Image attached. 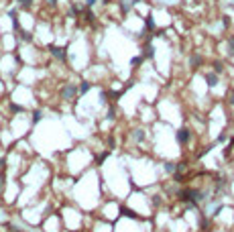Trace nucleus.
Wrapping results in <instances>:
<instances>
[{
  "mask_svg": "<svg viewBox=\"0 0 234 232\" xmlns=\"http://www.w3.org/2000/svg\"><path fill=\"white\" fill-rule=\"evenodd\" d=\"M226 140H228V131H222L218 135V143H226Z\"/></svg>",
  "mask_w": 234,
  "mask_h": 232,
  "instance_id": "nucleus-13",
  "label": "nucleus"
},
{
  "mask_svg": "<svg viewBox=\"0 0 234 232\" xmlns=\"http://www.w3.org/2000/svg\"><path fill=\"white\" fill-rule=\"evenodd\" d=\"M143 61H145V57H143V55H137V57H132L130 65L132 67H137V65H143Z\"/></svg>",
  "mask_w": 234,
  "mask_h": 232,
  "instance_id": "nucleus-10",
  "label": "nucleus"
},
{
  "mask_svg": "<svg viewBox=\"0 0 234 232\" xmlns=\"http://www.w3.org/2000/svg\"><path fill=\"white\" fill-rule=\"evenodd\" d=\"M191 136H194V131H191V128H187V126H181L179 131L175 132V140H177V145H181V147H187V145H189Z\"/></svg>",
  "mask_w": 234,
  "mask_h": 232,
  "instance_id": "nucleus-2",
  "label": "nucleus"
},
{
  "mask_svg": "<svg viewBox=\"0 0 234 232\" xmlns=\"http://www.w3.org/2000/svg\"><path fill=\"white\" fill-rule=\"evenodd\" d=\"M212 65H214V71L218 73V75H220V73H224V69H226V67H224V61H220V59H216Z\"/></svg>",
  "mask_w": 234,
  "mask_h": 232,
  "instance_id": "nucleus-9",
  "label": "nucleus"
},
{
  "mask_svg": "<svg viewBox=\"0 0 234 232\" xmlns=\"http://www.w3.org/2000/svg\"><path fill=\"white\" fill-rule=\"evenodd\" d=\"M49 55L53 59L61 63H67V47H61V45H49Z\"/></svg>",
  "mask_w": 234,
  "mask_h": 232,
  "instance_id": "nucleus-3",
  "label": "nucleus"
},
{
  "mask_svg": "<svg viewBox=\"0 0 234 232\" xmlns=\"http://www.w3.org/2000/svg\"><path fill=\"white\" fill-rule=\"evenodd\" d=\"M75 98H78V84L65 82L63 86L59 88V100H63V102H73Z\"/></svg>",
  "mask_w": 234,
  "mask_h": 232,
  "instance_id": "nucleus-1",
  "label": "nucleus"
},
{
  "mask_svg": "<svg viewBox=\"0 0 234 232\" xmlns=\"http://www.w3.org/2000/svg\"><path fill=\"white\" fill-rule=\"evenodd\" d=\"M187 65H189V69H200L202 65H204V55L198 53V51H194V53H189V57H187Z\"/></svg>",
  "mask_w": 234,
  "mask_h": 232,
  "instance_id": "nucleus-4",
  "label": "nucleus"
},
{
  "mask_svg": "<svg viewBox=\"0 0 234 232\" xmlns=\"http://www.w3.org/2000/svg\"><path fill=\"white\" fill-rule=\"evenodd\" d=\"M98 4V0H86V8H94Z\"/></svg>",
  "mask_w": 234,
  "mask_h": 232,
  "instance_id": "nucleus-14",
  "label": "nucleus"
},
{
  "mask_svg": "<svg viewBox=\"0 0 234 232\" xmlns=\"http://www.w3.org/2000/svg\"><path fill=\"white\" fill-rule=\"evenodd\" d=\"M45 118V112L41 110V108H37V110H33V114H31V124H37V122H41Z\"/></svg>",
  "mask_w": 234,
  "mask_h": 232,
  "instance_id": "nucleus-6",
  "label": "nucleus"
},
{
  "mask_svg": "<svg viewBox=\"0 0 234 232\" xmlns=\"http://www.w3.org/2000/svg\"><path fill=\"white\" fill-rule=\"evenodd\" d=\"M16 2H19V6H20V8H27V10H29L31 6H33V0H16Z\"/></svg>",
  "mask_w": 234,
  "mask_h": 232,
  "instance_id": "nucleus-11",
  "label": "nucleus"
},
{
  "mask_svg": "<svg viewBox=\"0 0 234 232\" xmlns=\"http://www.w3.org/2000/svg\"><path fill=\"white\" fill-rule=\"evenodd\" d=\"M90 88H92V82H86V79H83V82L78 84V94H88Z\"/></svg>",
  "mask_w": 234,
  "mask_h": 232,
  "instance_id": "nucleus-8",
  "label": "nucleus"
},
{
  "mask_svg": "<svg viewBox=\"0 0 234 232\" xmlns=\"http://www.w3.org/2000/svg\"><path fill=\"white\" fill-rule=\"evenodd\" d=\"M204 82H206V86H208V88H216L220 84V75L216 71H206L204 73Z\"/></svg>",
  "mask_w": 234,
  "mask_h": 232,
  "instance_id": "nucleus-5",
  "label": "nucleus"
},
{
  "mask_svg": "<svg viewBox=\"0 0 234 232\" xmlns=\"http://www.w3.org/2000/svg\"><path fill=\"white\" fill-rule=\"evenodd\" d=\"M228 55H234V35L228 37Z\"/></svg>",
  "mask_w": 234,
  "mask_h": 232,
  "instance_id": "nucleus-12",
  "label": "nucleus"
},
{
  "mask_svg": "<svg viewBox=\"0 0 234 232\" xmlns=\"http://www.w3.org/2000/svg\"><path fill=\"white\" fill-rule=\"evenodd\" d=\"M230 104H232V106H234V94H232V98H230Z\"/></svg>",
  "mask_w": 234,
  "mask_h": 232,
  "instance_id": "nucleus-15",
  "label": "nucleus"
},
{
  "mask_svg": "<svg viewBox=\"0 0 234 232\" xmlns=\"http://www.w3.org/2000/svg\"><path fill=\"white\" fill-rule=\"evenodd\" d=\"M165 171L169 175H175L177 171H179V165H177L175 161H169V163H165Z\"/></svg>",
  "mask_w": 234,
  "mask_h": 232,
  "instance_id": "nucleus-7",
  "label": "nucleus"
}]
</instances>
